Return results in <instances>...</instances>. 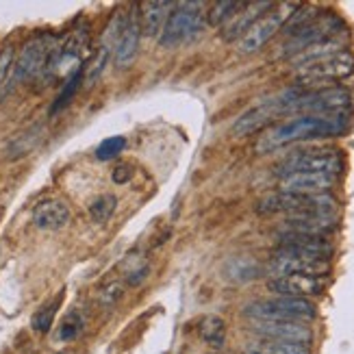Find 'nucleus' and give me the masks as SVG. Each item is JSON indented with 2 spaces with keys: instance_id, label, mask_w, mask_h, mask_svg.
<instances>
[{
  "instance_id": "obj_23",
  "label": "nucleus",
  "mask_w": 354,
  "mask_h": 354,
  "mask_svg": "<svg viewBox=\"0 0 354 354\" xmlns=\"http://www.w3.org/2000/svg\"><path fill=\"white\" fill-rule=\"evenodd\" d=\"M241 7H243V3H235V0H222V3H215L209 9L207 22L211 26H224L241 11Z\"/></svg>"
},
{
  "instance_id": "obj_25",
  "label": "nucleus",
  "mask_w": 354,
  "mask_h": 354,
  "mask_svg": "<svg viewBox=\"0 0 354 354\" xmlns=\"http://www.w3.org/2000/svg\"><path fill=\"white\" fill-rule=\"evenodd\" d=\"M115 207H118V198L115 196H111V194L98 196L94 203L89 205V218H91V222H96V224L109 222V218L113 215Z\"/></svg>"
},
{
  "instance_id": "obj_5",
  "label": "nucleus",
  "mask_w": 354,
  "mask_h": 354,
  "mask_svg": "<svg viewBox=\"0 0 354 354\" xmlns=\"http://www.w3.org/2000/svg\"><path fill=\"white\" fill-rule=\"evenodd\" d=\"M243 315L250 322H306L315 319V306L306 298H285L276 296L270 300H257L243 309Z\"/></svg>"
},
{
  "instance_id": "obj_16",
  "label": "nucleus",
  "mask_w": 354,
  "mask_h": 354,
  "mask_svg": "<svg viewBox=\"0 0 354 354\" xmlns=\"http://www.w3.org/2000/svg\"><path fill=\"white\" fill-rule=\"evenodd\" d=\"M337 183L335 174H315V172H300L281 178V192L289 194H326Z\"/></svg>"
},
{
  "instance_id": "obj_19",
  "label": "nucleus",
  "mask_w": 354,
  "mask_h": 354,
  "mask_svg": "<svg viewBox=\"0 0 354 354\" xmlns=\"http://www.w3.org/2000/svg\"><path fill=\"white\" fill-rule=\"evenodd\" d=\"M279 248L306 252V254L330 257L333 243L326 239V235H306V233H294V230H285V233H281V237H279Z\"/></svg>"
},
{
  "instance_id": "obj_30",
  "label": "nucleus",
  "mask_w": 354,
  "mask_h": 354,
  "mask_svg": "<svg viewBox=\"0 0 354 354\" xmlns=\"http://www.w3.org/2000/svg\"><path fill=\"white\" fill-rule=\"evenodd\" d=\"M81 328H83L81 317H79V315H70V317L64 322V326H61V330H59V339H61V342H72V339H76V337H79Z\"/></svg>"
},
{
  "instance_id": "obj_2",
  "label": "nucleus",
  "mask_w": 354,
  "mask_h": 354,
  "mask_svg": "<svg viewBox=\"0 0 354 354\" xmlns=\"http://www.w3.org/2000/svg\"><path fill=\"white\" fill-rule=\"evenodd\" d=\"M337 200L330 194H289L279 192L259 200L257 213L261 215H287V218H298V215L311 213H337Z\"/></svg>"
},
{
  "instance_id": "obj_29",
  "label": "nucleus",
  "mask_w": 354,
  "mask_h": 354,
  "mask_svg": "<svg viewBox=\"0 0 354 354\" xmlns=\"http://www.w3.org/2000/svg\"><path fill=\"white\" fill-rule=\"evenodd\" d=\"M127 148V140L122 135H118V137H109V140H104L100 146H98V150H96V157L100 159V161H109V159H115L122 150Z\"/></svg>"
},
{
  "instance_id": "obj_13",
  "label": "nucleus",
  "mask_w": 354,
  "mask_h": 354,
  "mask_svg": "<svg viewBox=\"0 0 354 354\" xmlns=\"http://www.w3.org/2000/svg\"><path fill=\"white\" fill-rule=\"evenodd\" d=\"M140 39H142V26H140V13H137V7H133V11L129 15H124V22H122L118 37L113 41V59L115 66L127 68L133 64V59L140 50Z\"/></svg>"
},
{
  "instance_id": "obj_32",
  "label": "nucleus",
  "mask_w": 354,
  "mask_h": 354,
  "mask_svg": "<svg viewBox=\"0 0 354 354\" xmlns=\"http://www.w3.org/2000/svg\"><path fill=\"white\" fill-rule=\"evenodd\" d=\"M131 172H133V170H131V167H129L127 163L118 165L115 170H113V183H120V185H122V183H127L129 176H131Z\"/></svg>"
},
{
  "instance_id": "obj_24",
  "label": "nucleus",
  "mask_w": 354,
  "mask_h": 354,
  "mask_svg": "<svg viewBox=\"0 0 354 354\" xmlns=\"http://www.w3.org/2000/svg\"><path fill=\"white\" fill-rule=\"evenodd\" d=\"M109 57H111V50L106 48V46H100L98 53L89 61H85V66H83V83L85 85H94L100 79V74L106 66V61H109Z\"/></svg>"
},
{
  "instance_id": "obj_26",
  "label": "nucleus",
  "mask_w": 354,
  "mask_h": 354,
  "mask_svg": "<svg viewBox=\"0 0 354 354\" xmlns=\"http://www.w3.org/2000/svg\"><path fill=\"white\" fill-rule=\"evenodd\" d=\"M81 83H83V70H79V72H76L74 76H70V79L64 83V89H61V94L57 96V100L50 106V113L53 115L59 113V111H64L66 106L74 100L76 91H79V87H81Z\"/></svg>"
},
{
  "instance_id": "obj_17",
  "label": "nucleus",
  "mask_w": 354,
  "mask_h": 354,
  "mask_svg": "<svg viewBox=\"0 0 354 354\" xmlns=\"http://www.w3.org/2000/svg\"><path fill=\"white\" fill-rule=\"evenodd\" d=\"M272 7H274V3H270V0H263V3H243L241 11L235 15V18L228 24H224L222 37L226 41H239L245 35V30H248L261 15H266Z\"/></svg>"
},
{
  "instance_id": "obj_31",
  "label": "nucleus",
  "mask_w": 354,
  "mask_h": 354,
  "mask_svg": "<svg viewBox=\"0 0 354 354\" xmlns=\"http://www.w3.org/2000/svg\"><path fill=\"white\" fill-rule=\"evenodd\" d=\"M122 287L120 283H109V285H102L100 287V294H98V298H100V302L104 304V306H111V304H115L118 300H120V296H122Z\"/></svg>"
},
{
  "instance_id": "obj_20",
  "label": "nucleus",
  "mask_w": 354,
  "mask_h": 354,
  "mask_svg": "<svg viewBox=\"0 0 354 354\" xmlns=\"http://www.w3.org/2000/svg\"><path fill=\"white\" fill-rule=\"evenodd\" d=\"M172 7L174 3H165V0H152V3H144L142 7H137L142 35L159 39L167 18H170V13H172Z\"/></svg>"
},
{
  "instance_id": "obj_6",
  "label": "nucleus",
  "mask_w": 354,
  "mask_h": 354,
  "mask_svg": "<svg viewBox=\"0 0 354 354\" xmlns=\"http://www.w3.org/2000/svg\"><path fill=\"white\" fill-rule=\"evenodd\" d=\"M205 24H207V18L203 15V5L200 3L176 5V9H172L170 18H167L161 30L159 44L163 48H176V46L189 44L192 39H196L203 33Z\"/></svg>"
},
{
  "instance_id": "obj_10",
  "label": "nucleus",
  "mask_w": 354,
  "mask_h": 354,
  "mask_svg": "<svg viewBox=\"0 0 354 354\" xmlns=\"http://www.w3.org/2000/svg\"><path fill=\"white\" fill-rule=\"evenodd\" d=\"M294 11H296V5H281L279 9H270L266 15H261V18L245 30V35L237 41L239 53L250 55L263 48V46L285 26V22L289 20V15Z\"/></svg>"
},
{
  "instance_id": "obj_3",
  "label": "nucleus",
  "mask_w": 354,
  "mask_h": 354,
  "mask_svg": "<svg viewBox=\"0 0 354 354\" xmlns=\"http://www.w3.org/2000/svg\"><path fill=\"white\" fill-rule=\"evenodd\" d=\"M87 30L85 28H76L64 39H59L55 50L50 55L48 66H46L41 79L44 81H57L64 79L68 81L70 76H74L79 70L85 66V50H87Z\"/></svg>"
},
{
  "instance_id": "obj_14",
  "label": "nucleus",
  "mask_w": 354,
  "mask_h": 354,
  "mask_svg": "<svg viewBox=\"0 0 354 354\" xmlns=\"http://www.w3.org/2000/svg\"><path fill=\"white\" fill-rule=\"evenodd\" d=\"M268 287L276 296L309 300L311 296H319L324 291V276H304V274L274 276Z\"/></svg>"
},
{
  "instance_id": "obj_7",
  "label": "nucleus",
  "mask_w": 354,
  "mask_h": 354,
  "mask_svg": "<svg viewBox=\"0 0 354 354\" xmlns=\"http://www.w3.org/2000/svg\"><path fill=\"white\" fill-rule=\"evenodd\" d=\"M352 74H354V55L348 50H342L326 59H319L315 64L302 66L298 70V87H304V89L328 87V83L348 79Z\"/></svg>"
},
{
  "instance_id": "obj_8",
  "label": "nucleus",
  "mask_w": 354,
  "mask_h": 354,
  "mask_svg": "<svg viewBox=\"0 0 354 354\" xmlns=\"http://www.w3.org/2000/svg\"><path fill=\"white\" fill-rule=\"evenodd\" d=\"M344 30H346V24H344L342 18H337L335 13H319L311 24H306L304 28L296 30V33L287 39L283 55L294 59L300 53L313 48V46H317L322 41L339 37Z\"/></svg>"
},
{
  "instance_id": "obj_28",
  "label": "nucleus",
  "mask_w": 354,
  "mask_h": 354,
  "mask_svg": "<svg viewBox=\"0 0 354 354\" xmlns=\"http://www.w3.org/2000/svg\"><path fill=\"white\" fill-rule=\"evenodd\" d=\"M11 72H13V48L0 50V96H5L11 87Z\"/></svg>"
},
{
  "instance_id": "obj_22",
  "label": "nucleus",
  "mask_w": 354,
  "mask_h": 354,
  "mask_svg": "<svg viewBox=\"0 0 354 354\" xmlns=\"http://www.w3.org/2000/svg\"><path fill=\"white\" fill-rule=\"evenodd\" d=\"M200 337L211 348H222L226 344V324L218 315H207L200 322Z\"/></svg>"
},
{
  "instance_id": "obj_18",
  "label": "nucleus",
  "mask_w": 354,
  "mask_h": 354,
  "mask_svg": "<svg viewBox=\"0 0 354 354\" xmlns=\"http://www.w3.org/2000/svg\"><path fill=\"white\" fill-rule=\"evenodd\" d=\"M70 207L64 203V200L57 198H48L41 200V203L35 205L33 209V224L41 230H59L70 224Z\"/></svg>"
},
{
  "instance_id": "obj_27",
  "label": "nucleus",
  "mask_w": 354,
  "mask_h": 354,
  "mask_svg": "<svg viewBox=\"0 0 354 354\" xmlns=\"http://www.w3.org/2000/svg\"><path fill=\"white\" fill-rule=\"evenodd\" d=\"M59 302H61V296L59 298H55L53 302H48V304H44L41 309L33 315V330L35 333H48L50 330V326H53V322H55V315H57V311H59Z\"/></svg>"
},
{
  "instance_id": "obj_9",
  "label": "nucleus",
  "mask_w": 354,
  "mask_h": 354,
  "mask_svg": "<svg viewBox=\"0 0 354 354\" xmlns=\"http://www.w3.org/2000/svg\"><path fill=\"white\" fill-rule=\"evenodd\" d=\"M57 41L59 39L53 35H39V37H33L30 41H26L24 48L18 55V59L13 61L11 87L15 83L30 81V79H35V76H41L46 66H48Z\"/></svg>"
},
{
  "instance_id": "obj_12",
  "label": "nucleus",
  "mask_w": 354,
  "mask_h": 354,
  "mask_svg": "<svg viewBox=\"0 0 354 354\" xmlns=\"http://www.w3.org/2000/svg\"><path fill=\"white\" fill-rule=\"evenodd\" d=\"M285 111H283V104H281V98L274 96L266 102H261L257 106H252L250 111H245L241 118L235 120L233 124V135L235 137H245V135H252V133H259V131H268L276 120L283 118Z\"/></svg>"
},
{
  "instance_id": "obj_21",
  "label": "nucleus",
  "mask_w": 354,
  "mask_h": 354,
  "mask_svg": "<svg viewBox=\"0 0 354 354\" xmlns=\"http://www.w3.org/2000/svg\"><path fill=\"white\" fill-rule=\"evenodd\" d=\"M245 354H311L306 344H289L274 339H254L245 346Z\"/></svg>"
},
{
  "instance_id": "obj_15",
  "label": "nucleus",
  "mask_w": 354,
  "mask_h": 354,
  "mask_svg": "<svg viewBox=\"0 0 354 354\" xmlns=\"http://www.w3.org/2000/svg\"><path fill=\"white\" fill-rule=\"evenodd\" d=\"M252 330L261 335V339L289 342V344H309L311 328L298 322H252Z\"/></svg>"
},
{
  "instance_id": "obj_4",
  "label": "nucleus",
  "mask_w": 354,
  "mask_h": 354,
  "mask_svg": "<svg viewBox=\"0 0 354 354\" xmlns=\"http://www.w3.org/2000/svg\"><path fill=\"white\" fill-rule=\"evenodd\" d=\"M344 170V157L335 148H304L291 152L279 165L274 167V174L283 178L289 174L315 172V174H335L339 176Z\"/></svg>"
},
{
  "instance_id": "obj_11",
  "label": "nucleus",
  "mask_w": 354,
  "mask_h": 354,
  "mask_svg": "<svg viewBox=\"0 0 354 354\" xmlns=\"http://www.w3.org/2000/svg\"><path fill=\"white\" fill-rule=\"evenodd\" d=\"M270 272L274 276H287V274H304V276H324L330 270V259L319 254H306L296 250H283L279 248L270 259Z\"/></svg>"
},
{
  "instance_id": "obj_1",
  "label": "nucleus",
  "mask_w": 354,
  "mask_h": 354,
  "mask_svg": "<svg viewBox=\"0 0 354 354\" xmlns=\"http://www.w3.org/2000/svg\"><path fill=\"white\" fill-rule=\"evenodd\" d=\"M348 124H350L348 111L330 113V115H298L294 120L281 122V124L263 131V135L254 144V150L259 155H268V152H274L287 144L319 140V137H335L346 133Z\"/></svg>"
}]
</instances>
